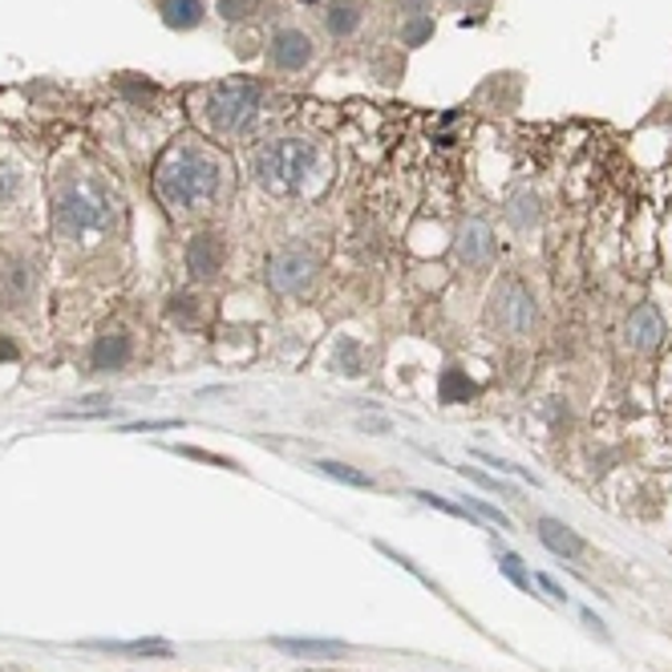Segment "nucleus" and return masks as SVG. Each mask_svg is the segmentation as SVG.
Returning a JSON list of instances; mask_svg holds the SVG:
<instances>
[{"instance_id": "cd10ccee", "label": "nucleus", "mask_w": 672, "mask_h": 672, "mask_svg": "<svg viewBox=\"0 0 672 672\" xmlns=\"http://www.w3.org/2000/svg\"><path fill=\"white\" fill-rule=\"evenodd\" d=\"M413 498H422L425 507H437V510H446V515H466V507H454V503H446L442 495H430V490H417Z\"/></svg>"}, {"instance_id": "4468645a", "label": "nucleus", "mask_w": 672, "mask_h": 672, "mask_svg": "<svg viewBox=\"0 0 672 672\" xmlns=\"http://www.w3.org/2000/svg\"><path fill=\"white\" fill-rule=\"evenodd\" d=\"M154 9H158L166 29H175V33H190V29H199L207 21L203 0H154Z\"/></svg>"}, {"instance_id": "bb28decb", "label": "nucleus", "mask_w": 672, "mask_h": 672, "mask_svg": "<svg viewBox=\"0 0 672 672\" xmlns=\"http://www.w3.org/2000/svg\"><path fill=\"white\" fill-rule=\"evenodd\" d=\"M466 507H474V510H478V515H483V519H490V523H495V527L510 531V519H507V515H503V510H498V507H490V503H483V498H466Z\"/></svg>"}, {"instance_id": "f03ea898", "label": "nucleus", "mask_w": 672, "mask_h": 672, "mask_svg": "<svg viewBox=\"0 0 672 672\" xmlns=\"http://www.w3.org/2000/svg\"><path fill=\"white\" fill-rule=\"evenodd\" d=\"M118 215V195L94 170H70L58 178L53 203H49V224H53L58 239L77 244V248H94V244L114 236Z\"/></svg>"}, {"instance_id": "393cba45", "label": "nucleus", "mask_w": 672, "mask_h": 672, "mask_svg": "<svg viewBox=\"0 0 672 672\" xmlns=\"http://www.w3.org/2000/svg\"><path fill=\"white\" fill-rule=\"evenodd\" d=\"M498 571L515 583V588H523V591H531V576L523 571V559L519 555H498Z\"/></svg>"}, {"instance_id": "dca6fc26", "label": "nucleus", "mask_w": 672, "mask_h": 672, "mask_svg": "<svg viewBox=\"0 0 672 672\" xmlns=\"http://www.w3.org/2000/svg\"><path fill=\"white\" fill-rule=\"evenodd\" d=\"M507 219L519 227V231H531V227H539V219H542L539 195H535V190H527V187L515 190V195L507 199Z\"/></svg>"}, {"instance_id": "20e7f679", "label": "nucleus", "mask_w": 672, "mask_h": 672, "mask_svg": "<svg viewBox=\"0 0 672 672\" xmlns=\"http://www.w3.org/2000/svg\"><path fill=\"white\" fill-rule=\"evenodd\" d=\"M263 82L256 77H224L203 97V118L219 138H244L260 122Z\"/></svg>"}, {"instance_id": "2f4dec72", "label": "nucleus", "mask_w": 672, "mask_h": 672, "mask_svg": "<svg viewBox=\"0 0 672 672\" xmlns=\"http://www.w3.org/2000/svg\"><path fill=\"white\" fill-rule=\"evenodd\" d=\"M539 583L547 591H551V596H559V600H564V591H559V583H555V579H547V576H539Z\"/></svg>"}, {"instance_id": "39448f33", "label": "nucleus", "mask_w": 672, "mask_h": 672, "mask_svg": "<svg viewBox=\"0 0 672 672\" xmlns=\"http://www.w3.org/2000/svg\"><path fill=\"white\" fill-rule=\"evenodd\" d=\"M486 317H490V324H495L503 337H527V332L535 329V320H539L535 292L519 276H503V280L495 283V292H490Z\"/></svg>"}, {"instance_id": "5701e85b", "label": "nucleus", "mask_w": 672, "mask_h": 672, "mask_svg": "<svg viewBox=\"0 0 672 672\" xmlns=\"http://www.w3.org/2000/svg\"><path fill=\"white\" fill-rule=\"evenodd\" d=\"M434 37V17H402V45H422Z\"/></svg>"}, {"instance_id": "f8f14e48", "label": "nucleus", "mask_w": 672, "mask_h": 672, "mask_svg": "<svg viewBox=\"0 0 672 672\" xmlns=\"http://www.w3.org/2000/svg\"><path fill=\"white\" fill-rule=\"evenodd\" d=\"M664 332H669V324H664V317L652 304H640L637 312L624 320V341H628V349H637V353L661 349Z\"/></svg>"}, {"instance_id": "ddd939ff", "label": "nucleus", "mask_w": 672, "mask_h": 672, "mask_svg": "<svg viewBox=\"0 0 672 672\" xmlns=\"http://www.w3.org/2000/svg\"><path fill=\"white\" fill-rule=\"evenodd\" d=\"M365 24V4L361 0H329L324 4V33L332 41H353Z\"/></svg>"}, {"instance_id": "c85d7f7f", "label": "nucleus", "mask_w": 672, "mask_h": 672, "mask_svg": "<svg viewBox=\"0 0 672 672\" xmlns=\"http://www.w3.org/2000/svg\"><path fill=\"white\" fill-rule=\"evenodd\" d=\"M458 474H462V478H471V483L486 486V490H498V478H490V474H483V471H478V466H458Z\"/></svg>"}, {"instance_id": "9b49d317", "label": "nucleus", "mask_w": 672, "mask_h": 672, "mask_svg": "<svg viewBox=\"0 0 672 672\" xmlns=\"http://www.w3.org/2000/svg\"><path fill=\"white\" fill-rule=\"evenodd\" d=\"M134 361V341H131V332H122V329H110L102 332L94 341V349H90V373H122V369L131 365Z\"/></svg>"}, {"instance_id": "f3484780", "label": "nucleus", "mask_w": 672, "mask_h": 672, "mask_svg": "<svg viewBox=\"0 0 672 672\" xmlns=\"http://www.w3.org/2000/svg\"><path fill=\"white\" fill-rule=\"evenodd\" d=\"M474 381L462 373V369H442V378H437V402L442 405H462L474 397Z\"/></svg>"}, {"instance_id": "6ab92c4d", "label": "nucleus", "mask_w": 672, "mask_h": 672, "mask_svg": "<svg viewBox=\"0 0 672 672\" xmlns=\"http://www.w3.org/2000/svg\"><path fill=\"white\" fill-rule=\"evenodd\" d=\"M90 649L131 652V657H170L175 644H166V640H90Z\"/></svg>"}, {"instance_id": "1a4fd4ad", "label": "nucleus", "mask_w": 672, "mask_h": 672, "mask_svg": "<svg viewBox=\"0 0 672 672\" xmlns=\"http://www.w3.org/2000/svg\"><path fill=\"white\" fill-rule=\"evenodd\" d=\"M37 292V271L21 251H0V304L24 308Z\"/></svg>"}, {"instance_id": "7c9ffc66", "label": "nucleus", "mask_w": 672, "mask_h": 672, "mask_svg": "<svg viewBox=\"0 0 672 672\" xmlns=\"http://www.w3.org/2000/svg\"><path fill=\"white\" fill-rule=\"evenodd\" d=\"M17 356H21V349H17V341H12V337H4V332H0V361H17Z\"/></svg>"}, {"instance_id": "412c9836", "label": "nucleus", "mask_w": 672, "mask_h": 672, "mask_svg": "<svg viewBox=\"0 0 672 672\" xmlns=\"http://www.w3.org/2000/svg\"><path fill=\"white\" fill-rule=\"evenodd\" d=\"M332 365L341 369V373H349V378H356V373H361V344H356L353 337L337 341V349H332Z\"/></svg>"}, {"instance_id": "6e6552de", "label": "nucleus", "mask_w": 672, "mask_h": 672, "mask_svg": "<svg viewBox=\"0 0 672 672\" xmlns=\"http://www.w3.org/2000/svg\"><path fill=\"white\" fill-rule=\"evenodd\" d=\"M183 263H187V271L199 283L219 280L224 268H227L224 236H219V231H195V236L187 239V248H183Z\"/></svg>"}, {"instance_id": "2eb2a0df", "label": "nucleus", "mask_w": 672, "mask_h": 672, "mask_svg": "<svg viewBox=\"0 0 672 672\" xmlns=\"http://www.w3.org/2000/svg\"><path fill=\"white\" fill-rule=\"evenodd\" d=\"M539 539L547 551L564 555V559H576V555H583V539H579L567 523L559 519H539Z\"/></svg>"}, {"instance_id": "4be33fe9", "label": "nucleus", "mask_w": 672, "mask_h": 672, "mask_svg": "<svg viewBox=\"0 0 672 672\" xmlns=\"http://www.w3.org/2000/svg\"><path fill=\"white\" fill-rule=\"evenodd\" d=\"M21 183H24V170L12 158H0V207L12 203L21 195Z\"/></svg>"}, {"instance_id": "9d476101", "label": "nucleus", "mask_w": 672, "mask_h": 672, "mask_svg": "<svg viewBox=\"0 0 672 672\" xmlns=\"http://www.w3.org/2000/svg\"><path fill=\"white\" fill-rule=\"evenodd\" d=\"M454 251H458L462 268H486V263L495 260V227L486 224V219H462Z\"/></svg>"}, {"instance_id": "7ed1b4c3", "label": "nucleus", "mask_w": 672, "mask_h": 672, "mask_svg": "<svg viewBox=\"0 0 672 672\" xmlns=\"http://www.w3.org/2000/svg\"><path fill=\"white\" fill-rule=\"evenodd\" d=\"M324 170V151L312 138L288 134L256 151L251 158V178L260 183L268 195H304Z\"/></svg>"}, {"instance_id": "a211bd4d", "label": "nucleus", "mask_w": 672, "mask_h": 672, "mask_svg": "<svg viewBox=\"0 0 672 672\" xmlns=\"http://www.w3.org/2000/svg\"><path fill=\"white\" fill-rule=\"evenodd\" d=\"M203 317H207V308H203V300L195 292H175L170 300H166V320H175V324H183V329L203 324Z\"/></svg>"}, {"instance_id": "aec40b11", "label": "nucleus", "mask_w": 672, "mask_h": 672, "mask_svg": "<svg viewBox=\"0 0 672 672\" xmlns=\"http://www.w3.org/2000/svg\"><path fill=\"white\" fill-rule=\"evenodd\" d=\"M280 652H292V657H341L349 644H341V640H288V637H276L271 640Z\"/></svg>"}, {"instance_id": "f257e3e1", "label": "nucleus", "mask_w": 672, "mask_h": 672, "mask_svg": "<svg viewBox=\"0 0 672 672\" xmlns=\"http://www.w3.org/2000/svg\"><path fill=\"white\" fill-rule=\"evenodd\" d=\"M227 187V163L219 151L203 142H175L166 146L158 166H154V195L170 215H195L211 207Z\"/></svg>"}, {"instance_id": "b1692460", "label": "nucleus", "mask_w": 672, "mask_h": 672, "mask_svg": "<svg viewBox=\"0 0 672 672\" xmlns=\"http://www.w3.org/2000/svg\"><path fill=\"white\" fill-rule=\"evenodd\" d=\"M320 474H329V478H337V483H349V486H373V478H369L365 471H353V466H344V462H317Z\"/></svg>"}, {"instance_id": "0eeeda50", "label": "nucleus", "mask_w": 672, "mask_h": 672, "mask_svg": "<svg viewBox=\"0 0 672 672\" xmlns=\"http://www.w3.org/2000/svg\"><path fill=\"white\" fill-rule=\"evenodd\" d=\"M317 37L308 33L304 24H280V29H271L268 37V65L276 73H304L312 61H317Z\"/></svg>"}, {"instance_id": "a878e982", "label": "nucleus", "mask_w": 672, "mask_h": 672, "mask_svg": "<svg viewBox=\"0 0 672 672\" xmlns=\"http://www.w3.org/2000/svg\"><path fill=\"white\" fill-rule=\"evenodd\" d=\"M215 12H219L224 21H248L251 12H256V0H219Z\"/></svg>"}, {"instance_id": "423d86ee", "label": "nucleus", "mask_w": 672, "mask_h": 672, "mask_svg": "<svg viewBox=\"0 0 672 672\" xmlns=\"http://www.w3.org/2000/svg\"><path fill=\"white\" fill-rule=\"evenodd\" d=\"M317 276H320L317 251L304 248V244H283L263 263V283L276 296H304L317 283Z\"/></svg>"}, {"instance_id": "c756f323", "label": "nucleus", "mask_w": 672, "mask_h": 672, "mask_svg": "<svg viewBox=\"0 0 672 672\" xmlns=\"http://www.w3.org/2000/svg\"><path fill=\"white\" fill-rule=\"evenodd\" d=\"M402 4V17H430L434 0H397Z\"/></svg>"}]
</instances>
